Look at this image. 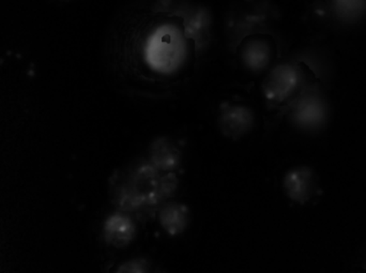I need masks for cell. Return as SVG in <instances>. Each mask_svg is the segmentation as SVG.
<instances>
[{
  "mask_svg": "<svg viewBox=\"0 0 366 273\" xmlns=\"http://www.w3.org/2000/svg\"><path fill=\"white\" fill-rule=\"evenodd\" d=\"M253 124V113L247 107L227 103L222 105L219 126L222 133L228 139H240L251 131Z\"/></svg>",
  "mask_w": 366,
  "mask_h": 273,
  "instance_id": "4",
  "label": "cell"
},
{
  "mask_svg": "<svg viewBox=\"0 0 366 273\" xmlns=\"http://www.w3.org/2000/svg\"><path fill=\"white\" fill-rule=\"evenodd\" d=\"M189 209L184 204L172 202L165 204L159 212V222L169 235H182L189 227Z\"/></svg>",
  "mask_w": 366,
  "mask_h": 273,
  "instance_id": "7",
  "label": "cell"
},
{
  "mask_svg": "<svg viewBox=\"0 0 366 273\" xmlns=\"http://www.w3.org/2000/svg\"><path fill=\"white\" fill-rule=\"evenodd\" d=\"M270 59V49L268 44L262 41L249 43L243 51V60L247 68L253 71H260L266 68Z\"/></svg>",
  "mask_w": 366,
  "mask_h": 273,
  "instance_id": "9",
  "label": "cell"
},
{
  "mask_svg": "<svg viewBox=\"0 0 366 273\" xmlns=\"http://www.w3.org/2000/svg\"><path fill=\"white\" fill-rule=\"evenodd\" d=\"M178 182L175 174L162 173L149 161H141L112 182V201L119 212H137L167 201L177 190Z\"/></svg>",
  "mask_w": 366,
  "mask_h": 273,
  "instance_id": "1",
  "label": "cell"
},
{
  "mask_svg": "<svg viewBox=\"0 0 366 273\" xmlns=\"http://www.w3.org/2000/svg\"><path fill=\"white\" fill-rule=\"evenodd\" d=\"M294 116L295 120L300 126H310L320 121L324 116V111L322 104L317 101L305 100L297 106Z\"/></svg>",
  "mask_w": 366,
  "mask_h": 273,
  "instance_id": "10",
  "label": "cell"
},
{
  "mask_svg": "<svg viewBox=\"0 0 366 273\" xmlns=\"http://www.w3.org/2000/svg\"><path fill=\"white\" fill-rule=\"evenodd\" d=\"M312 172L307 167H298L286 174L284 189L290 199L299 204H305L311 197Z\"/></svg>",
  "mask_w": 366,
  "mask_h": 273,
  "instance_id": "8",
  "label": "cell"
},
{
  "mask_svg": "<svg viewBox=\"0 0 366 273\" xmlns=\"http://www.w3.org/2000/svg\"><path fill=\"white\" fill-rule=\"evenodd\" d=\"M182 34L176 28L163 25L148 38L145 59L152 71L161 74L175 72L184 58Z\"/></svg>",
  "mask_w": 366,
  "mask_h": 273,
  "instance_id": "2",
  "label": "cell"
},
{
  "mask_svg": "<svg viewBox=\"0 0 366 273\" xmlns=\"http://www.w3.org/2000/svg\"><path fill=\"white\" fill-rule=\"evenodd\" d=\"M300 76L298 70L290 64L277 66L264 85V96L272 102L281 103L298 87Z\"/></svg>",
  "mask_w": 366,
  "mask_h": 273,
  "instance_id": "3",
  "label": "cell"
},
{
  "mask_svg": "<svg viewBox=\"0 0 366 273\" xmlns=\"http://www.w3.org/2000/svg\"><path fill=\"white\" fill-rule=\"evenodd\" d=\"M137 229L130 216L122 212L107 217L103 225V237L109 246L122 249L137 237Z\"/></svg>",
  "mask_w": 366,
  "mask_h": 273,
  "instance_id": "5",
  "label": "cell"
},
{
  "mask_svg": "<svg viewBox=\"0 0 366 273\" xmlns=\"http://www.w3.org/2000/svg\"><path fill=\"white\" fill-rule=\"evenodd\" d=\"M187 26H185V34L191 36L194 40L202 41L207 29H208V19L206 13L202 11H196L191 17L187 19Z\"/></svg>",
  "mask_w": 366,
  "mask_h": 273,
  "instance_id": "11",
  "label": "cell"
},
{
  "mask_svg": "<svg viewBox=\"0 0 366 273\" xmlns=\"http://www.w3.org/2000/svg\"><path fill=\"white\" fill-rule=\"evenodd\" d=\"M182 152L169 137H159L152 142L149 162L162 173H174L182 165Z\"/></svg>",
  "mask_w": 366,
  "mask_h": 273,
  "instance_id": "6",
  "label": "cell"
},
{
  "mask_svg": "<svg viewBox=\"0 0 366 273\" xmlns=\"http://www.w3.org/2000/svg\"><path fill=\"white\" fill-rule=\"evenodd\" d=\"M115 273H161V272L147 259L137 257L122 263Z\"/></svg>",
  "mask_w": 366,
  "mask_h": 273,
  "instance_id": "12",
  "label": "cell"
}]
</instances>
